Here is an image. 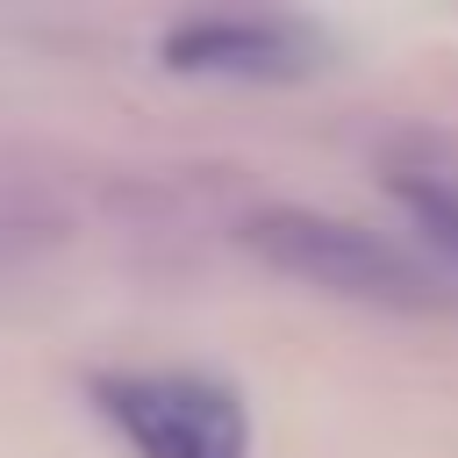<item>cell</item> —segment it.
<instances>
[{"mask_svg": "<svg viewBox=\"0 0 458 458\" xmlns=\"http://www.w3.org/2000/svg\"><path fill=\"white\" fill-rule=\"evenodd\" d=\"M243 250L301 286L344 293V301H372V308H437L444 279L429 258H415L408 243L351 222V215H322V208H265L243 222Z\"/></svg>", "mask_w": 458, "mask_h": 458, "instance_id": "6da1fadb", "label": "cell"}, {"mask_svg": "<svg viewBox=\"0 0 458 458\" xmlns=\"http://www.w3.org/2000/svg\"><path fill=\"white\" fill-rule=\"evenodd\" d=\"M86 394L136 458H250V408L215 372L122 365L93 372Z\"/></svg>", "mask_w": 458, "mask_h": 458, "instance_id": "7a4b0ae2", "label": "cell"}, {"mask_svg": "<svg viewBox=\"0 0 458 458\" xmlns=\"http://www.w3.org/2000/svg\"><path fill=\"white\" fill-rule=\"evenodd\" d=\"M157 64L179 79H243L286 86L329 64V36L301 14H193L157 36Z\"/></svg>", "mask_w": 458, "mask_h": 458, "instance_id": "3957f363", "label": "cell"}, {"mask_svg": "<svg viewBox=\"0 0 458 458\" xmlns=\"http://www.w3.org/2000/svg\"><path fill=\"white\" fill-rule=\"evenodd\" d=\"M386 193L408 215V229L444 265H458V157L437 150V143H422V150H408V157L386 165Z\"/></svg>", "mask_w": 458, "mask_h": 458, "instance_id": "277c9868", "label": "cell"}]
</instances>
